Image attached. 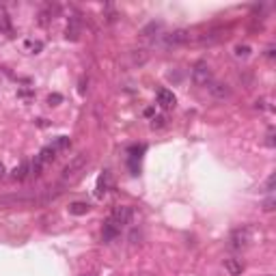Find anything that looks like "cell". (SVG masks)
Here are the masks:
<instances>
[{
    "label": "cell",
    "instance_id": "6da1fadb",
    "mask_svg": "<svg viewBox=\"0 0 276 276\" xmlns=\"http://www.w3.org/2000/svg\"><path fill=\"white\" fill-rule=\"evenodd\" d=\"M87 164H89V155L87 153H78L76 157H71L69 164L63 168V173H61V179L67 183V181H74L78 179L82 173H84V168H87Z\"/></svg>",
    "mask_w": 276,
    "mask_h": 276
},
{
    "label": "cell",
    "instance_id": "7a4b0ae2",
    "mask_svg": "<svg viewBox=\"0 0 276 276\" xmlns=\"http://www.w3.org/2000/svg\"><path fill=\"white\" fill-rule=\"evenodd\" d=\"M253 242V227H240L231 233V240H229V246L233 251H240V248H246Z\"/></svg>",
    "mask_w": 276,
    "mask_h": 276
},
{
    "label": "cell",
    "instance_id": "3957f363",
    "mask_svg": "<svg viewBox=\"0 0 276 276\" xmlns=\"http://www.w3.org/2000/svg\"><path fill=\"white\" fill-rule=\"evenodd\" d=\"M192 82L196 87H207L212 82V67L207 65V61H199L192 67Z\"/></svg>",
    "mask_w": 276,
    "mask_h": 276
},
{
    "label": "cell",
    "instance_id": "277c9868",
    "mask_svg": "<svg viewBox=\"0 0 276 276\" xmlns=\"http://www.w3.org/2000/svg\"><path fill=\"white\" fill-rule=\"evenodd\" d=\"M132 216H134V209H132V207H128V205H119V207H115V209H113V214H110V220H115L119 227H123V225H130Z\"/></svg>",
    "mask_w": 276,
    "mask_h": 276
},
{
    "label": "cell",
    "instance_id": "5b68a950",
    "mask_svg": "<svg viewBox=\"0 0 276 276\" xmlns=\"http://www.w3.org/2000/svg\"><path fill=\"white\" fill-rule=\"evenodd\" d=\"M157 106L164 108V110L175 108L177 106V97H175L173 91H168V89H160V91H157Z\"/></svg>",
    "mask_w": 276,
    "mask_h": 276
},
{
    "label": "cell",
    "instance_id": "8992f818",
    "mask_svg": "<svg viewBox=\"0 0 276 276\" xmlns=\"http://www.w3.org/2000/svg\"><path fill=\"white\" fill-rule=\"evenodd\" d=\"M110 186H113V177H110V173L108 170H104V173L97 177V186H95V194L100 196H106L108 194V190H110Z\"/></svg>",
    "mask_w": 276,
    "mask_h": 276
},
{
    "label": "cell",
    "instance_id": "52a82bcc",
    "mask_svg": "<svg viewBox=\"0 0 276 276\" xmlns=\"http://www.w3.org/2000/svg\"><path fill=\"white\" fill-rule=\"evenodd\" d=\"M119 233H121V227L117 225L115 220L108 218L106 222H104V227H102V240H104V242H113Z\"/></svg>",
    "mask_w": 276,
    "mask_h": 276
},
{
    "label": "cell",
    "instance_id": "ba28073f",
    "mask_svg": "<svg viewBox=\"0 0 276 276\" xmlns=\"http://www.w3.org/2000/svg\"><path fill=\"white\" fill-rule=\"evenodd\" d=\"M207 89H209V93H212L216 100H225V97H229L231 95V89H229V84H225V82H209L207 84Z\"/></svg>",
    "mask_w": 276,
    "mask_h": 276
},
{
    "label": "cell",
    "instance_id": "9c48e42d",
    "mask_svg": "<svg viewBox=\"0 0 276 276\" xmlns=\"http://www.w3.org/2000/svg\"><path fill=\"white\" fill-rule=\"evenodd\" d=\"M188 41H190V30H186V28L173 30L170 35H166V45H181Z\"/></svg>",
    "mask_w": 276,
    "mask_h": 276
},
{
    "label": "cell",
    "instance_id": "30bf717a",
    "mask_svg": "<svg viewBox=\"0 0 276 276\" xmlns=\"http://www.w3.org/2000/svg\"><path fill=\"white\" fill-rule=\"evenodd\" d=\"M225 270L231 276H238L244 272V264H242V259H238V257H229V259H225Z\"/></svg>",
    "mask_w": 276,
    "mask_h": 276
},
{
    "label": "cell",
    "instance_id": "8fae6325",
    "mask_svg": "<svg viewBox=\"0 0 276 276\" xmlns=\"http://www.w3.org/2000/svg\"><path fill=\"white\" fill-rule=\"evenodd\" d=\"M89 209H91L89 203L76 201V203H71V205H69V214H74V216H84V214H89Z\"/></svg>",
    "mask_w": 276,
    "mask_h": 276
},
{
    "label": "cell",
    "instance_id": "7c38bea8",
    "mask_svg": "<svg viewBox=\"0 0 276 276\" xmlns=\"http://www.w3.org/2000/svg\"><path fill=\"white\" fill-rule=\"evenodd\" d=\"M37 157L43 162V166H48L50 162H54V157H56V151L52 149V147H43L41 151H39V155H37Z\"/></svg>",
    "mask_w": 276,
    "mask_h": 276
},
{
    "label": "cell",
    "instance_id": "4fadbf2b",
    "mask_svg": "<svg viewBox=\"0 0 276 276\" xmlns=\"http://www.w3.org/2000/svg\"><path fill=\"white\" fill-rule=\"evenodd\" d=\"M28 173H30V164L28 162H22L19 166H15V170H13V179H26L28 177Z\"/></svg>",
    "mask_w": 276,
    "mask_h": 276
},
{
    "label": "cell",
    "instance_id": "5bb4252c",
    "mask_svg": "<svg viewBox=\"0 0 276 276\" xmlns=\"http://www.w3.org/2000/svg\"><path fill=\"white\" fill-rule=\"evenodd\" d=\"M69 144H71V140H69V138H67V136H58V138H56V140H54V142H52V144H50V147H52V149H54V151H56V153H61V151H65V149H69Z\"/></svg>",
    "mask_w": 276,
    "mask_h": 276
},
{
    "label": "cell",
    "instance_id": "9a60e30c",
    "mask_svg": "<svg viewBox=\"0 0 276 276\" xmlns=\"http://www.w3.org/2000/svg\"><path fill=\"white\" fill-rule=\"evenodd\" d=\"M78 32H80V26H78V19L74 17V19H71V24L67 26V39L76 41V39H78Z\"/></svg>",
    "mask_w": 276,
    "mask_h": 276
},
{
    "label": "cell",
    "instance_id": "2e32d148",
    "mask_svg": "<svg viewBox=\"0 0 276 276\" xmlns=\"http://www.w3.org/2000/svg\"><path fill=\"white\" fill-rule=\"evenodd\" d=\"M248 54H251V48H248V45H238V48H235V56H248Z\"/></svg>",
    "mask_w": 276,
    "mask_h": 276
},
{
    "label": "cell",
    "instance_id": "e0dca14e",
    "mask_svg": "<svg viewBox=\"0 0 276 276\" xmlns=\"http://www.w3.org/2000/svg\"><path fill=\"white\" fill-rule=\"evenodd\" d=\"M164 117H153V119H151V128L153 130H157V128H164Z\"/></svg>",
    "mask_w": 276,
    "mask_h": 276
},
{
    "label": "cell",
    "instance_id": "ac0fdd59",
    "mask_svg": "<svg viewBox=\"0 0 276 276\" xmlns=\"http://www.w3.org/2000/svg\"><path fill=\"white\" fill-rule=\"evenodd\" d=\"M274 205H276V201H274V196H270V199H268V201L264 203V209H266V212H272Z\"/></svg>",
    "mask_w": 276,
    "mask_h": 276
},
{
    "label": "cell",
    "instance_id": "d6986e66",
    "mask_svg": "<svg viewBox=\"0 0 276 276\" xmlns=\"http://www.w3.org/2000/svg\"><path fill=\"white\" fill-rule=\"evenodd\" d=\"M274 179H276L274 175L268 177V181H266V192H272V190H274Z\"/></svg>",
    "mask_w": 276,
    "mask_h": 276
},
{
    "label": "cell",
    "instance_id": "ffe728a7",
    "mask_svg": "<svg viewBox=\"0 0 276 276\" xmlns=\"http://www.w3.org/2000/svg\"><path fill=\"white\" fill-rule=\"evenodd\" d=\"M56 102H61V95H50V104H52V106H54Z\"/></svg>",
    "mask_w": 276,
    "mask_h": 276
},
{
    "label": "cell",
    "instance_id": "44dd1931",
    "mask_svg": "<svg viewBox=\"0 0 276 276\" xmlns=\"http://www.w3.org/2000/svg\"><path fill=\"white\" fill-rule=\"evenodd\" d=\"M0 177H4V166H2V164H0Z\"/></svg>",
    "mask_w": 276,
    "mask_h": 276
},
{
    "label": "cell",
    "instance_id": "7402d4cb",
    "mask_svg": "<svg viewBox=\"0 0 276 276\" xmlns=\"http://www.w3.org/2000/svg\"><path fill=\"white\" fill-rule=\"evenodd\" d=\"M82 276H91V274H82Z\"/></svg>",
    "mask_w": 276,
    "mask_h": 276
}]
</instances>
